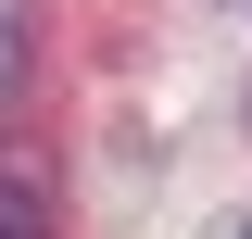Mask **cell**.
I'll list each match as a JSON object with an SVG mask.
<instances>
[{"label": "cell", "mask_w": 252, "mask_h": 239, "mask_svg": "<svg viewBox=\"0 0 252 239\" xmlns=\"http://www.w3.org/2000/svg\"><path fill=\"white\" fill-rule=\"evenodd\" d=\"M0 239H51V189H38V164H0Z\"/></svg>", "instance_id": "6da1fadb"}, {"label": "cell", "mask_w": 252, "mask_h": 239, "mask_svg": "<svg viewBox=\"0 0 252 239\" xmlns=\"http://www.w3.org/2000/svg\"><path fill=\"white\" fill-rule=\"evenodd\" d=\"M240 239H252V227H240Z\"/></svg>", "instance_id": "3957f363"}, {"label": "cell", "mask_w": 252, "mask_h": 239, "mask_svg": "<svg viewBox=\"0 0 252 239\" xmlns=\"http://www.w3.org/2000/svg\"><path fill=\"white\" fill-rule=\"evenodd\" d=\"M13 89H26V0H0V114H13Z\"/></svg>", "instance_id": "7a4b0ae2"}]
</instances>
